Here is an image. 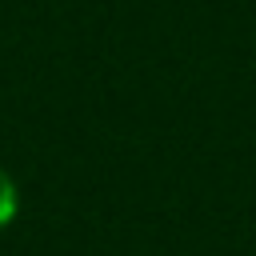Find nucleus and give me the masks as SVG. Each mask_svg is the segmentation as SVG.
<instances>
[{
	"label": "nucleus",
	"instance_id": "obj_1",
	"mask_svg": "<svg viewBox=\"0 0 256 256\" xmlns=\"http://www.w3.org/2000/svg\"><path fill=\"white\" fill-rule=\"evenodd\" d=\"M16 212H20V192H16V180L0 168V232L16 220Z\"/></svg>",
	"mask_w": 256,
	"mask_h": 256
}]
</instances>
